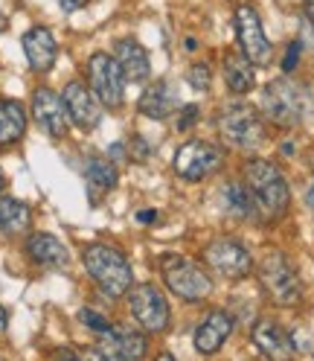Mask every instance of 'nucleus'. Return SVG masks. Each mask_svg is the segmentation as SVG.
Instances as JSON below:
<instances>
[{
  "label": "nucleus",
  "mask_w": 314,
  "mask_h": 361,
  "mask_svg": "<svg viewBox=\"0 0 314 361\" xmlns=\"http://www.w3.org/2000/svg\"><path fill=\"white\" fill-rule=\"evenodd\" d=\"M187 79H189V85H192L195 90L207 94V90H210V82H213V73H210V67H207V64H192V67H189V73H187Z\"/></svg>",
  "instance_id": "a878e982"
},
{
  "label": "nucleus",
  "mask_w": 314,
  "mask_h": 361,
  "mask_svg": "<svg viewBox=\"0 0 314 361\" xmlns=\"http://www.w3.org/2000/svg\"><path fill=\"white\" fill-rule=\"evenodd\" d=\"M198 114H201V108L198 105H184L181 111H177V131H187L198 123Z\"/></svg>",
  "instance_id": "cd10ccee"
},
{
  "label": "nucleus",
  "mask_w": 314,
  "mask_h": 361,
  "mask_svg": "<svg viewBox=\"0 0 314 361\" xmlns=\"http://www.w3.org/2000/svg\"><path fill=\"white\" fill-rule=\"evenodd\" d=\"M204 262L224 280H241V277H248L251 268H253L248 247H244L241 242H236V239H224V236L213 239L204 247Z\"/></svg>",
  "instance_id": "9b49d317"
},
{
  "label": "nucleus",
  "mask_w": 314,
  "mask_h": 361,
  "mask_svg": "<svg viewBox=\"0 0 314 361\" xmlns=\"http://www.w3.org/2000/svg\"><path fill=\"white\" fill-rule=\"evenodd\" d=\"M218 134L227 146L239 152H253L265 143V123L253 105L230 102L218 111Z\"/></svg>",
  "instance_id": "7ed1b4c3"
},
{
  "label": "nucleus",
  "mask_w": 314,
  "mask_h": 361,
  "mask_svg": "<svg viewBox=\"0 0 314 361\" xmlns=\"http://www.w3.org/2000/svg\"><path fill=\"white\" fill-rule=\"evenodd\" d=\"M117 64L123 67V73H125V82H146L149 79V71H151V64H149V53L140 41H134V38H123L117 44Z\"/></svg>",
  "instance_id": "a211bd4d"
},
{
  "label": "nucleus",
  "mask_w": 314,
  "mask_h": 361,
  "mask_svg": "<svg viewBox=\"0 0 314 361\" xmlns=\"http://www.w3.org/2000/svg\"><path fill=\"white\" fill-rule=\"evenodd\" d=\"M161 274L172 295H177L187 303L207 300L213 295V280L198 262L181 257V254H163L161 257Z\"/></svg>",
  "instance_id": "20e7f679"
},
{
  "label": "nucleus",
  "mask_w": 314,
  "mask_h": 361,
  "mask_svg": "<svg viewBox=\"0 0 314 361\" xmlns=\"http://www.w3.org/2000/svg\"><path fill=\"white\" fill-rule=\"evenodd\" d=\"M154 361H177V358H175V355H172V353H161V355H157V358H154Z\"/></svg>",
  "instance_id": "c9c22d12"
},
{
  "label": "nucleus",
  "mask_w": 314,
  "mask_h": 361,
  "mask_svg": "<svg viewBox=\"0 0 314 361\" xmlns=\"http://www.w3.org/2000/svg\"><path fill=\"white\" fill-rule=\"evenodd\" d=\"M6 24H9V20H6V15H0V32L6 30Z\"/></svg>",
  "instance_id": "e433bc0d"
},
{
  "label": "nucleus",
  "mask_w": 314,
  "mask_h": 361,
  "mask_svg": "<svg viewBox=\"0 0 314 361\" xmlns=\"http://www.w3.org/2000/svg\"><path fill=\"white\" fill-rule=\"evenodd\" d=\"M79 321H82V324H84L87 329L99 332V335H102V332H105V329L111 326V324H108V321L102 318V314H99V312H94V309H82V312H79Z\"/></svg>",
  "instance_id": "bb28decb"
},
{
  "label": "nucleus",
  "mask_w": 314,
  "mask_h": 361,
  "mask_svg": "<svg viewBox=\"0 0 314 361\" xmlns=\"http://www.w3.org/2000/svg\"><path fill=\"white\" fill-rule=\"evenodd\" d=\"M262 111L274 126H282V128L300 126L303 117H306V94H303V87L294 85L291 79H274L271 85H265Z\"/></svg>",
  "instance_id": "423d86ee"
},
{
  "label": "nucleus",
  "mask_w": 314,
  "mask_h": 361,
  "mask_svg": "<svg viewBox=\"0 0 314 361\" xmlns=\"http://www.w3.org/2000/svg\"><path fill=\"white\" fill-rule=\"evenodd\" d=\"M175 102H177V99H175L172 82L161 79V82H154V85H149V87L143 90L137 108H140V114L149 117V120H166L172 111H175Z\"/></svg>",
  "instance_id": "6ab92c4d"
},
{
  "label": "nucleus",
  "mask_w": 314,
  "mask_h": 361,
  "mask_svg": "<svg viewBox=\"0 0 314 361\" xmlns=\"http://www.w3.org/2000/svg\"><path fill=\"white\" fill-rule=\"evenodd\" d=\"M221 201H224V210H227L230 216H236V219H256V201H253L251 190L236 184V180L224 187Z\"/></svg>",
  "instance_id": "393cba45"
},
{
  "label": "nucleus",
  "mask_w": 314,
  "mask_h": 361,
  "mask_svg": "<svg viewBox=\"0 0 314 361\" xmlns=\"http://www.w3.org/2000/svg\"><path fill=\"white\" fill-rule=\"evenodd\" d=\"M82 262L87 268V274L94 277V283L105 291L108 298H123L128 295V288L134 286V271L125 254L114 245H87L82 251Z\"/></svg>",
  "instance_id": "f03ea898"
},
{
  "label": "nucleus",
  "mask_w": 314,
  "mask_h": 361,
  "mask_svg": "<svg viewBox=\"0 0 314 361\" xmlns=\"http://www.w3.org/2000/svg\"><path fill=\"white\" fill-rule=\"evenodd\" d=\"M128 309L134 314L146 332H166L169 321H172V312H169V300L161 288L154 283H137L128 288Z\"/></svg>",
  "instance_id": "0eeeda50"
},
{
  "label": "nucleus",
  "mask_w": 314,
  "mask_h": 361,
  "mask_svg": "<svg viewBox=\"0 0 314 361\" xmlns=\"http://www.w3.org/2000/svg\"><path fill=\"white\" fill-rule=\"evenodd\" d=\"M6 324H9V318H6V309H4V306H0V332H4V329H6Z\"/></svg>",
  "instance_id": "f704fd0d"
},
{
  "label": "nucleus",
  "mask_w": 314,
  "mask_h": 361,
  "mask_svg": "<svg viewBox=\"0 0 314 361\" xmlns=\"http://www.w3.org/2000/svg\"><path fill=\"white\" fill-rule=\"evenodd\" d=\"M300 53H303V44H300V41H291V44H288V53H285V59H282V71H285V73H291V71L297 67Z\"/></svg>",
  "instance_id": "c85d7f7f"
},
{
  "label": "nucleus",
  "mask_w": 314,
  "mask_h": 361,
  "mask_svg": "<svg viewBox=\"0 0 314 361\" xmlns=\"http://www.w3.org/2000/svg\"><path fill=\"white\" fill-rule=\"evenodd\" d=\"M87 87L105 108H120L125 102V73L114 56L94 53L87 59Z\"/></svg>",
  "instance_id": "6e6552de"
},
{
  "label": "nucleus",
  "mask_w": 314,
  "mask_h": 361,
  "mask_svg": "<svg viewBox=\"0 0 314 361\" xmlns=\"http://www.w3.org/2000/svg\"><path fill=\"white\" fill-rule=\"evenodd\" d=\"M241 175H244V184H248V190H251V195L256 201V207L268 219H280V216L288 213V204H291L288 180L271 161L253 157V161L244 164Z\"/></svg>",
  "instance_id": "f257e3e1"
},
{
  "label": "nucleus",
  "mask_w": 314,
  "mask_h": 361,
  "mask_svg": "<svg viewBox=\"0 0 314 361\" xmlns=\"http://www.w3.org/2000/svg\"><path fill=\"white\" fill-rule=\"evenodd\" d=\"M61 102H64V111H67V120H70L73 126H79L84 131H94L99 126V120H102L99 99L94 97V90L84 82H79V79L67 82L64 90H61Z\"/></svg>",
  "instance_id": "ddd939ff"
},
{
  "label": "nucleus",
  "mask_w": 314,
  "mask_h": 361,
  "mask_svg": "<svg viewBox=\"0 0 314 361\" xmlns=\"http://www.w3.org/2000/svg\"><path fill=\"white\" fill-rule=\"evenodd\" d=\"M82 361H105V355H102L99 347H87V350L82 353Z\"/></svg>",
  "instance_id": "7c9ffc66"
},
{
  "label": "nucleus",
  "mask_w": 314,
  "mask_h": 361,
  "mask_svg": "<svg viewBox=\"0 0 314 361\" xmlns=\"http://www.w3.org/2000/svg\"><path fill=\"white\" fill-rule=\"evenodd\" d=\"M224 79H227V87L233 94H248V90H253V85H256V71L244 56L227 53L224 56Z\"/></svg>",
  "instance_id": "b1692460"
},
{
  "label": "nucleus",
  "mask_w": 314,
  "mask_h": 361,
  "mask_svg": "<svg viewBox=\"0 0 314 361\" xmlns=\"http://www.w3.org/2000/svg\"><path fill=\"white\" fill-rule=\"evenodd\" d=\"M172 166L184 180H204L224 166V152L207 140H189L175 152Z\"/></svg>",
  "instance_id": "1a4fd4ad"
},
{
  "label": "nucleus",
  "mask_w": 314,
  "mask_h": 361,
  "mask_svg": "<svg viewBox=\"0 0 314 361\" xmlns=\"http://www.w3.org/2000/svg\"><path fill=\"white\" fill-rule=\"evenodd\" d=\"M117 166L111 157H91L84 166V180H87V192H91V201L96 204V201L102 195H108L111 190L117 187Z\"/></svg>",
  "instance_id": "aec40b11"
},
{
  "label": "nucleus",
  "mask_w": 314,
  "mask_h": 361,
  "mask_svg": "<svg viewBox=\"0 0 314 361\" xmlns=\"http://www.w3.org/2000/svg\"><path fill=\"white\" fill-rule=\"evenodd\" d=\"M4 187H6V180H4V172H0V192H4Z\"/></svg>",
  "instance_id": "4c0bfd02"
},
{
  "label": "nucleus",
  "mask_w": 314,
  "mask_h": 361,
  "mask_svg": "<svg viewBox=\"0 0 314 361\" xmlns=\"http://www.w3.org/2000/svg\"><path fill=\"white\" fill-rule=\"evenodd\" d=\"M99 350H102L105 361H143L146 350H149V341H146V335L140 329L111 324L99 335Z\"/></svg>",
  "instance_id": "f8f14e48"
},
{
  "label": "nucleus",
  "mask_w": 314,
  "mask_h": 361,
  "mask_svg": "<svg viewBox=\"0 0 314 361\" xmlns=\"http://www.w3.org/2000/svg\"><path fill=\"white\" fill-rule=\"evenodd\" d=\"M236 38H239V47L241 56L248 59L251 64L262 67L271 61V41L265 35V27L259 20V12L251 4H239L236 6Z\"/></svg>",
  "instance_id": "9d476101"
},
{
  "label": "nucleus",
  "mask_w": 314,
  "mask_h": 361,
  "mask_svg": "<svg viewBox=\"0 0 314 361\" xmlns=\"http://www.w3.org/2000/svg\"><path fill=\"white\" fill-rule=\"evenodd\" d=\"M32 224V210L18 201L12 195H0V233L4 236H18V233H27Z\"/></svg>",
  "instance_id": "4be33fe9"
},
{
  "label": "nucleus",
  "mask_w": 314,
  "mask_h": 361,
  "mask_svg": "<svg viewBox=\"0 0 314 361\" xmlns=\"http://www.w3.org/2000/svg\"><path fill=\"white\" fill-rule=\"evenodd\" d=\"M56 361H82V355H76L73 350H58L56 353Z\"/></svg>",
  "instance_id": "2f4dec72"
},
{
  "label": "nucleus",
  "mask_w": 314,
  "mask_h": 361,
  "mask_svg": "<svg viewBox=\"0 0 314 361\" xmlns=\"http://www.w3.org/2000/svg\"><path fill=\"white\" fill-rule=\"evenodd\" d=\"M137 219H140V221H154V219H157V213H154V210H146V213H140Z\"/></svg>",
  "instance_id": "72a5a7b5"
},
{
  "label": "nucleus",
  "mask_w": 314,
  "mask_h": 361,
  "mask_svg": "<svg viewBox=\"0 0 314 361\" xmlns=\"http://www.w3.org/2000/svg\"><path fill=\"white\" fill-rule=\"evenodd\" d=\"M27 131V111L15 99H0V149L12 146Z\"/></svg>",
  "instance_id": "5701e85b"
},
{
  "label": "nucleus",
  "mask_w": 314,
  "mask_h": 361,
  "mask_svg": "<svg viewBox=\"0 0 314 361\" xmlns=\"http://www.w3.org/2000/svg\"><path fill=\"white\" fill-rule=\"evenodd\" d=\"M233 314L224 312V309H213L207 312L201 324L195 326V335H192V344L201 355H215L224 344H227V338L233 332Z\"/></svg>",
  "instance_id": "4468645a"
},
{
  "label": "nucleus",
  "mask_w": 314,
  "mask_h": 361,
  "mask_svg": "<svg viewBox=\"0 0 314 361\" xmlns=\"http://www.w3.org/2000/svg\"><path fill=\"white\" fill-rule=\"evenodd\" d=\"M303 6H306V18L311 20V27H314V0H303Z\"/></svg>",
  "instance_id": "473e14b6"
},
{
  "label": "nucleus",
  "mask_w": 314,
  "mask_h": 361,
  "mask_svg": "<svg viewBox=\"0 0 314 361\" xmlns=\"http://www.w3.org/2000/svg\"><path fill=\"white\" fill-rule=\"evenodd\" d=\"M24 56L30 61V67L35 73H50L53 64L58 59V44H56V35L47 30V27H32L24 32Z\"/></svg>",
  "instance_id": "f3484780"
},
{
  "label": "nucleus",
  "mask_w": 314,
  "mask_h": 361,
  "mask_svg": "<svg viewBox=\"0 0 314 361\" xmlns=\"http://www.w3.org/2000/svg\"><path fill=\"white\" fill-rule=\"evenodd\" d=\"M32 117L38 123V128H44L50 137H67V128H70V120H67V111L58 94H53L50 87H38L32 94Z\"/></svg>",
  "instance_id": "2eb2a0df"
},
{
  "label": "nucleus",
  "mask_w": 314,
  "mask_h": 361,
  "mask_svg": "<svg viewBox=\"0 0 314 361\" xmlns=\"http://www.w3.org/2000/svg\"><path fill=\"white\" fill-rule=\"evenodd\" d=\"M91 0H58V6L64 9V12H76V9H84Z\"/></svg>",
  "instance_id": "c756f323"
},
{
  "label": "nucleus",
  "mask_w": 314,
  "mask_h": 361,
  "mask_svg": "<svg viewBox=\"0 0 314 361\" xmlns=\"http://www.w3.org/2000/svg\"><path fill=\"white\" fill-rule=\"evenodd\" d=\"M251 338H253L256 350L268 361H294V353H297L294 350V338H291L277 321H271V318L256 321Z\"/></svg>",
  "instance_id": "dca6fc26"
},
{
  "label": "nucleus",
  "mask_w": 314,
  "mask_h": 361,
  "mask_svg": "<svg viewBox=\"0 0 314 361\" xmlns=\"http://www.w3.org/2000/svg\"><path fill=\"white\" fill-rule=\"evenodd\" d=\"M259 280L277 306H297L303 300V283L297 277V268L288 262L282 251H268L259 259Z\"/></svg>",
  "instance_id": "39448f33"
},
{
  "label": "nucleus",
  "mask_w": 314,
  "mask_h": 361,
  "mask_svg": "<svg viewBox=\"0 0 314 361\" xmlns=\"http://www.w3.org/2000/svg\"><path fill=\"white\" fill-rule=\"evenodd\" d=\"M27 254L32 262L38 265H50V268H58V265H67L70 254L61 239H56L53 233H32L30 242H27Z\"/></svg>",
  "instance_id": "412c9836"
}]
</instances>
